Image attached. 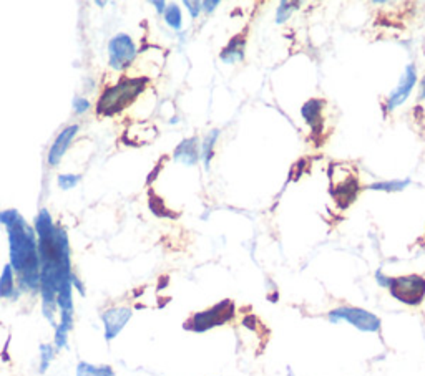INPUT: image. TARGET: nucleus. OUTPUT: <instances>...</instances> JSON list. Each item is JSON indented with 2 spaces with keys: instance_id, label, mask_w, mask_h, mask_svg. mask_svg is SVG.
Returning <instances> with one entry per match:
<instances>
[{
  "instance_id": "obj_1",
  "label": "nucleus",
  "mask_w": 425,
  "mask_h": 376,
  "mask_svg": "<svg viewBox=\"0 0 425 376\" xmlns=\"http://www.w3.org/2000/svg\"><path fill=\"white\" fill-rule=\"evenodd\" d=\"M0 222L7 227L10 267L19 275L20 289L27 292L40 290V259L33 229L15 209L0 213Z\"/></svg>"
},
{
  "instance_id": "obj_2",
  "label": "nucleus",
  "mask_w": 425,
  "mask_h": 376,
  "mask_svg": "<svg viewBox=\"0 0 425 376\" xmlns=\"http://www.w3.org/2000/svg\"><path fill=\"white\" fill-rule=\"evenodd\" d=\"M147 78H123L115 87L105 90L98 100L97 113L103 117H113L122 109L133 103V100L138 98V95L147 87Z\"/></svg>"
},
{
  "instance_id": "obj_3",
  "label": "nucleus",
  "mask_w": 425,
  "mask_h": 376,
  "mask_svg": "<svg viewBox=\"0 0 425 376\" xmlns=\"http://www.w3.org/2000/svg\"><path fill=\"white\" fill-rule=\"evenodd\" d=\"M234 317V304L231 300H223L216 305H213L211 308L203 310V312L194 313L191 318L188 320V323L184 325L187 330H193L196 333H203L206 330H211L219 325L228 323L229 320Z\"/></svg>"
},
{
  "instance_id": "obj_4",
  "label": "nucleus",
  "mask_w": 425,
  "mask_h": 376,
  "mask_svg": "<svg viewBox=\"0 0 425 376\" xmlns=\"http://www.w3.org/2000/svg\"><path fill=\"white\" fill-rule=\"evenodd\" d=\"M391 295L401 304L417 307L425 299V279L422 275H402V277H394L389 284Z\"/></svg>"
},
{
  "instance_id": "obj_5",
  "label": "nucleus",
  "mask_w": 425,
  "mask_h": 376,
  "mask_svg": "<svg viewBox=\"0 0 425 376\" xmlns=\"http://www.w3.org/2000/svg\"><path fill=\"white\" fill-rule=\"evenodd\" d=\"M339 176L329 171V178H331V194L336 199L339 208L346 209L354 203V199L357 198L359 193V181L357 176L352 173V169H346L344 166H334Z\"/></svg>"
},
{
  "instance_id": "obj_6",
  "label": "nucleus",
  "mask_w": 425,
  "mask_h": 376,
  "mask_svg": "<svg viewBox=\"0 0 425 376\" xmlns=\"http://www.w3.org/2000/svg\"><path fill=\"white\" fill-rule=\"evenodd\" d=\"M329 320L332 323L342 322L344 320V322L351 323L352 327L362 330V332H379L381 330V320L376 315L357 307H339L332 310L329 313Z\"/></svg>"
},
{
  "instance_id": "obj_7",
  "label": "nucleus",
  "mask_w": 425,
  "mask_h": 376,
  "mask_svg": "<svg viewBox=\"0 0 425 376\" xmlns=\"http://www.w3.org/2000/svg\"><path fill=\"white\" fill-rule=\"evenodd\" d=\"M137 55V47L132 37L127 33H118L108 42V63L113 70H125L132 65Z\"/></svg>"
},
{
  "instance_id": "obj_8",
  "label": "nucleus",
  "mask_w": 425,
  "mask_h": 376,
  "mask_svg": "<svg viewBox=\"0 0 425 376\" xmlns=\"http://www.w3.org/2000/svg\"><path fill=\"white\" fill-rule=\"evenodd\" d=\"M133 310L128 307H113L105 310L102 313V322L105 327V340L112 342L113 338H117L120 332L127 327V323L132 318Z\"/></svg>"
},
{
  "instance_id": "obj_9",
  "label": "nucleus",
  "mask_w": 425,
  "mask_h": 376,
  "mask_svg": "<svg viewBox=\"0 0 425 376\" xmlns=\"http://www.w3.org/2000/svg\"><path fill=\"white\" fill-rule=\"evenodd\" d=\"M416 82H417L416 67L411 63V65H407L406 72H404L401 82H399L397 88H396V92L389 97L386 112H392V109H396L399 107V104H402L404 102H406V100L409 98V95H411Z\"/></svg>"
},
{
  "instance_id": "obj_10",
  "label": "nucleus",
  "mask_w": 425,
  "mask_h": 376,
  "mask_svg": "<svg viewBox=\"0 0 425 376\" xmlns=\"http://www.w3.org/2000/svg\"><path fill=\"white\" fill-rule=\"evenodd\" d=\"M78 129H80L78 124H72V127L62 129L58 136L55 138L52 148H50V151H48V164H50V166H57V164H60L62 158L65 156V153H67L68 146L72 144L73 138L77 136Z\"/></svg>"
},
{
  "instance_id": "obj_11",
  "label": "nucleus",
  "mask_w": 425,
  "mask_h": 376,
  "mask_svg": "<svg viewBox=\"0 0 425 376\" xmlns=\"http://www.w3.org/2000/svg\"><path fill=\"white\" fill-rule=\"evenodd\" d=\"M322 108L324 103L321 100H309V102L304 104L301 113L303 118L306 119L309 127L314 133H321L324 127V118H322Z\"/></svg>"
},
{
  "instance_id": "obj_12",
  "label": "nucleus",
  "mask_w": 425,
  "mask_h": 376,
  "mask_svg": "<svg viewBox=\"0 0 425 376\" xmlns=\"http://www.w3.org/2000/svg\"><path fill=\"white\" fill-rule=\"evenodd\" d=\"M174 159L187 164V166H194L199 159L198 138H189L184 139L183 143H179V146L174 149Z\"/></svg>"
},
{
  "instance_id": "obj_13",
  "label": "nucleus",
  "mask_w": 425,
  "mask_h": 376,
  "mask_svg": "<svg viewBox=\"0 0 425 376\" xmlns=\"http://www.w3.org/2000/svg\"><path fill=\"white\" fill-rule=\"evenodd\" d=\"M244 47H246V38L244 37L233 38L228 47L221 52V60L224 63L241 62L244 58Z\"/></svg>"
},
{
  "instance_id": "obj_14",
  "label": "nucleus",
  "mask_w": 425,
  "mask_h": 376,
  "mask_svg": "<svg viewBox=\"0 0 425 376\" xmlns=\"http://www.w3.org/2000/svg\"><path fill=\"white\" fill-rule=\"evenodd\" d=\"M75 376H115V372L110 365H92L87 362H80L77 365Z\"/></svg>"
},
{
  "instance_id": "obj_15",
  "label": "nucleus",
  "mask_w": 425,
  "mask_h": 376,
  "mask_svg": "<svg viewBox=\"0 0 425 376\" xmlns=\"http://www.w3.org/2000/svg\"><path fill=\"white\" fill-rule=\"evenodd\" d=\"M15 297V284H14V270L7 264L4 267V272L0 275V299Z\"/></svg>"
},
{
  "instance_id": "obj_16",
  "label": "nucleus",
  "mask_w": 425,
  "mask_h": 376,
  "mask_svg": "<svg viewBox=\"0 0 425 376\" xmlns=\"http://www.w3.org/2000/svg\"><path fill=\"white\" fill-rule=\"evenodd\" d=\"M219 138V129H211L206 138H204L203 141V146H201V153H199V156L203 158L204 161V166L206 169L209 168V164H211V159L214 156V144H216Z\"/></svg>"
},
{
  "instance_id": "obj_17",
  "label": "nucleus",
  "mask_w": 425,
  "mask_h": 376,
  "mask_svg": "<svg viewBox=\"0 0 425 376\" xmlns=\"http://www.w3.org/2000/svg\"><path fill=\"white\" fill-rule=\"evenodd\" d=\"M53 358H55L53 345H48V343L40 345V368H38L40 375H43L45 372H47L48 367L53 362Z\"/></svg>"
},
{
  "instance_id": "obj_18",
  "label": "nucleus",
  "mask_w": 425,
  "mask_h": 376,
  "mask_svg": "<svg viewBox=\"0 0 425 376\" xmlns=\"http://www.w3.org/2000/svg\"><path fill=\"white\" fill-rule=\"evenodd\" d=\"M164 20H167V23L169 27L174 28V30H179L182 28V10L178 9V5H169L164 10Z\"/></svg>"
},
{
  "instance_id": "obj_19",
  "label": "nucleus",
  "mask_w": 425,
  "mask_h": 376,
  "mask_svg": "<svg viewBox=\"0 0 425 376\" xmlns=\"http://www.w3.org/2000/svg\"><path fill=\"white\" fill-rule=\"evenodd\" d=\"M409 186V179L406 181H382L371 184V189L374 190H386V193H399V190L406 189Z\"/></svg>"
},
{
  "instance_id": "obj_20",
  "label": "nucleus",
  "mask_w": 425,
  "mask_h": 376,
  "mask_svg": "<svg viewBox=\"0 0 425 376\" xmlns=\"http://www.w3.org/2000/svg\"><path fill=\"white\" fill-rule=\"evenodd\" d=\"M298 7H299V4H296V2H281V5H279V9H278V14H276L278 23L286 22V20L289 18V15H291Z\"/></svg>"
},
{
  "instance_id": "obj_21",
  "label": "nucleus",
  "mask_w": 425,
  "mask_h": 376,
  "mask_svg": "<svg viewBox=\"0 0 425 376\" xmlns=\"http://www.w3.org/2000/svg\"><path fill=\"white\" fill-rule=\"evenodd\" d=\"M55 348L62 350L68 347V330H65L60 325H55V337H53Z\"/></svg>"
},
{
  "instance_id": "obj_22",
  "label": "nucleus",
  "mask_w": 425,
  "mask_h": 376,
  "mask_svg": "<svg viewBox=\"0 0 425 376\" xmlns=\"http://www.w3.org/2000/svg\"><path fill=\"white\" fill-rule=\"evenodd\" d=\"M58 188L63 190H68L77 186L80 183V176L78 174H60L58 176Z\"/></svg>"
},
{
  "instance_id": "obj_23",
  "label": "nucleus",
  "mask_w": 425,
  "mask_h": 376,
  "mask_svg": "<svg viewBox=\"0 0 425 376\" xmlns=\"http://www.w3.org/2000/svg\"><path fill=\"white\" fill-rule=\"evenodd\" d=\"M90 108H92V103H90L88 100L78 98V97H75V98H73V112L77 113V114L87 113Z\"/></svg>"
},
{
  "instance_id": "obj_24",
  "label": "nucleus",
  "mask_w": 425,
  "mask_h": 376,
  "mask_svg": "<svg viewBox=\"0 0 425 376\" xmlns=\"http://www.w3.org/2000/svg\"><path fill=\"white\" fill-rule=\"evenodd\" d=\"M184 5H187V7H188L189 14H191V17L196 18L198 15H199V10H201V9H199V7H201V2H188V0H187V2H184Z\"/></svg>"
},
{
  "instance_id": "obj_25",
  "label": "nucleus",
  "mask_w": 425,
  "mask_h": 376,
  "mask_svg": "<svg viewBox=\"0 0 425 376\" xmlns=\"http://www.w3.org/2000/svg\"><path fill=\"white\" fill-rule=\"evenodd\" d=\"M376 279L381 287H389V284H391V277H386L382 272H377L376 274Z\"/></svg>"
},
{
  "instance_id": "obj_26",
  "label": "nucleus",
  "mask_w": 425,
  "mask_h": 376,
  "mask_svg": "<svg viewBox=\"0 0 425 376\" xmlns=\"http://www.w3.org/2000/svg\"><path fill=\"white\" fill-rule=\"evenodd\" d=\"M218 5H219L218 0H213V2H203V4H201V7H203L204 12H208V14H209V12H213V10L216 9Z\"/></svg>"
},
{
  "instance_id": "obj_27",
  "label": "nucleus",
  "mask_w": 425,
  "mask_h": 376,
  "mask_svg": "<svg viewBox=\"0 0 425 376\" xmlns=\"http://www.w3.org/2000/svg\"><path fill=\"white\" fill-rule=\"evenodd\" d=\"M152 4L154 5V7H157V10L159 14H164V10H167V4H164L163 0H159V2H158V0H154V2H152Z\"/></svg>"
},
{
  "instance_id": "obj_28",
  "label": "nucleus",
  "mask_w": 425,
  "mask_h": 376,
  "mask_svg": "<svg viewBox=\"0 0 425 376\" xmlns=\"http://www.w3.org/2000/svg\"><path fill=\"white\" fill-rule=\"evenodd\" d=\"M419 100H425V77L421 83V95H419Z\"/></svg>"
},
{
  "instance_id": "obj_29",
  "label": "nucleus",
  "mask_w": 425,
  "mask_h": 376,
  "mask_svg": "<svg viewBox=\"0 0 425 376\" xmlns=\"http://www.w3.org/2000/svg\"><path fill=\"white\" fill-rule=\"evenodd\" d=\"M95 4H97L98 7H105V5H107V4H105V2H100V0H97V2H95Z\"/></svg>"
}]
</instances>
